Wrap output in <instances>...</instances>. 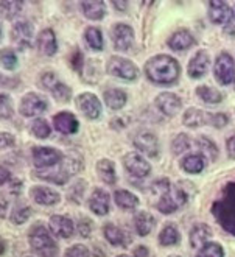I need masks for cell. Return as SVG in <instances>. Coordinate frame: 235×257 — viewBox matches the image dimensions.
<instances>
[{
    "label": "cell",
    "instance_id": "6da1fadb",
    "mask_svg": "<svg viewBox=\"0 0 235 257\" xmlns=\"http://www.w3.org/2000/svg\"><path fill=\"white\" fill-rule=\"evenodd\" d=\"M145 72L148 78L159 84H173L179 78V64L174 58L167 55H157L151 58L145 66Z\"/></svg>",
    "mask_w": 235,
    "mask_h": 257
},
{
    "label": "cell",
    "instance_id": "7a4b0ae2",
    "mask_svg": "<svg viewBox=\"0 0 235 257\" xmlns=\"http://www.w3.org/2000/svg\"><path fill=\"white\" fill-rule=\"evenodd\" d=\"M212 214L223 229L235 235V181L226 184L219 200L212 206Z\"/></svg>",
    "mask_w": 235,
    "mask_h": 257
},
{
    "label": "cell",
    "instance_id": "3957f363",
    "mask_svg": "<svg viewBox=\"0 0 235 257\" xmlns=\"http://www.w3.org/2000/svg\"><path fill=\"white\" fill-rule=\"evenodd\" d=\"M153 189L160 193V200L157 201V209L162 214L174 212V210L179 209L185 203V200H187L185 193L181 189L171 186L168 183V179H159V181H156Z\"/></svg>",
    "mask_w": 235,
    "mask_h": 257
},
{
    "label": "cell",
    "instance_id": "277c9868",
    "mask_svg": "<svg viewBox=\"0 0 235 257\" xmlns=\"http://www.w3.org/2000/svg\"><path fill=\"white\" fill-rule=\"evenodd\" d=\"M81 169H83L81 158H78L77 155H73V156H67L66 159H63L60 164H56L55 167L38 172L36 175L39 178H42V179L50 181V183L64 184L70 176L77 175Z\"/></svg>",
    "mask_w": 235,
    "mask_h": 257
},
{
    "label": "cell",
    "instance_id": "5b68a950",
    "mask_svg": "<svg viewBox=\"0 0 235 257\" xmlns=\"http://www.w3.org/2000/svg\"><path fill=\"white\" fill-rule=\"evenodd\" d=\"M30 243L32 248L41 257H56L58 255V245L52 238L50 232L46 229L44 224H35L30 232Z\"/></svg>",
    "mask_w": 235,
    "mask_h": 257
},
{
    "label": "cell",
    "instance_id": "8992f818",
    "mask_svg": "<svg viewBox=\"0 0 235 257\" xmlns=\"http://www.w3.org/2000/svg\"><path fill=\"white\" fill-rule=\"evenodd\" d=\"M227 115L226 114H213L207 111H199V109H188L184 114V123L190 128H198L202 125H212L216 128H223L227 123Z\"/></svg>",
    "mask_w": 235,
    "mask_h": 257
},
{
    "label": "cell",
    "instance_id": "52a82bcc",
    "mask_svg": "<svg viewBox=\"0 0 235 257\" xmlns=\"http://www.w3.org/2000/svg\"><path fill=\"white\" fill-rule=\"evenodd\" d=\"M108 72L114 77H119V78H123V80H129L133 81L139 77V70L137 67L128 61L125 58H119V56H114L109 59L108 63Z\"/></svg>",
    "mask_w": 235,
    "mask_h": 257
},
{
    "label": "cell",
    "instance_id": "ba28073f",
    "mask_svg": "<svg viewBox=\"0 0 235 257\" xmlns=\"http://www.w3.org/2000/svg\"><path fill=\"white\" fill-rule=\"evenodd\" d=\"M215 78L221 84L235 81V61L229 53H221L215 63Z\"/></svg>",
    "mask_w": 235,
    "mask_h": 257
},
{
    "label": "cell",
    "instance_id": "9c48e42d",
    "mask_svg": "<svg viewBox=\"0 0 235 257\" xmlns=\"http://www.w3.org/2000/svg\"><path fill=\"white\" fill-rule=\"evenodd\" d=\"M47 100L35 94V92H30L24 95V98L21 100V106H19V111L22 115L25 117H38L41 115L42 112L47 111Z\"/></svg>",
    "mask_w": 235,
    "mask_h": 257
},
{
    "label": "cell",
    "instance_id": "30bf717a",
    "mask_svg": "<svg viewBox=\"0 0 235 257\" xmlns=\"http://www.w3.org/2000/svg\"><path fill=\"white\" fill-rule=\"evenodd\" d=\"M63 161L61 151H58L55 148L49 147H38L33 150V162L36 167L39 169H49L55 167L56 164H60Z\"/></svg>",
    "mask_w": 235,
    "mask_h": 257
},
{
    "label": "cell",
    "instance_id": "8fae6325",
    "mask_svg": "<svg viewBox=\"0 0 235 257\" xmlns=\"http://www.w3.org/2000/svg\"><path fill=\"white\" fill-rule=\"evenodd\" d=\"M32 38H33V25L28 21H18L11 28V39L19 49L32 47Z\"/></svg>",
    "mask_w": 235,
    "mask_h": 257
},
{
    "label": "cell",
    "instance_id": "7c38bea8",
    "mask_svg": "<svg viewBox=\"0 0 235 257\" xmlns=\"http://www.w3.org/2000/svg\"><path fill=\"white\" fill-rule=\"evenodd\" d=\"M112 42L117 50H128L134 42V32L129 25L119 24L112 28Z\"/></svg>",
    "mask_w": 235,
    "mask_h": 257
},
{
    "label": "cell",
    "instance_id": "4fadbf2b",
    "mask_svg": "<svg viewBox=\"0 0 235 257\" xmlns=\"http://www.w3.org/2000/svg\"><path fill=\"white\" fill-rule=\"evenodd\" d=\"M77 106L78 109L87 117V118H98L101 114V103L100 100L91 94V92H84L77 98Z\"/></svg>",
    "mask_w": 235,
    "mask_h": 257
},
{
    "label": "cell",
    "instance_id": "5bb4252c",
    "mask_svg": "<svg viewBox=\"0 0 235 257\" xmlns=\"http://www.w3.org/2000/svg\"><path fill=\"white\" fill-rule=\"evenodd\" d=\"M123 162H125L126 170L131 175H133V176H136V178H143V176H146V175L151 172L150 164L146 162L140 155H137V153H129V155H126L125 159H123Z\"/></svg>",
    "mask_w": 235,
    "mask_h": 257
},
{
    "label": "cell",
    "instance_id": "9a60e30c",
    "mask_svg": "<svg viewBox=\"0 0 235 257\" xmlns=\"http://www.w3.org/2000/svg\"><path fill=\"white\" fill-rule=\"evenodd\" d=\"M134 145L142 151L143 155L156 158L159 155V144L157 138L151 133H139L134 139Z\"/></svg>",
    "mask_w": 235,
    "mask_h": 257
},
{
    "label": "cell",
    "instance_id": "2e32d148",
    "mask_svg": "<svg viewBox=\"0 0 235 257\" xmlns=\"http://www.w3.org/2000/svg\"><path fill=\"white\" fill-rule=\"evenodd\" d=\"M53 126L63 134H75L80 128V123L72 112H60L53 117Z\"/></svg>",
    "mask_w": 235,
    "mask_h": 257
},
{
    "label": "cell",
    "instance_id": "e0dca14e",
    "mask_svg": "<svg viewBox=\"0 0 235 257\" xmlns=\"http://www.w3.org/2000/svg\"><path fill=\"white\" fill-rule=\"evenodd\" d=\"M156 106L162 111L165 115L173 117V115L178 114L179 109H181V100H179V97H176L171 92H162L156 98Z\"/></svg>",
    "mask_w": 235,
    "mask_h": 257
},
{
    "label": "cell",
    "instance_id": "ac0fdd59",
    "mask_svg": "<svg viewBox=\"0 0 235 257\" xmlns=\"http://www.w3.org/2000/svg\"><path fill=\"white\" fill-rule=\"evenodd\" d=\"M209 67V55L204 50H199L188 63V75L192 78H201L205 75Z\"/></svg>",
    "mask_w": 235,
    "mask_h": 257
},
{
    "label": "cell",
    "instance_id": "d6986e66",
    "mask_svg": "<svg viewBox=\"0 0 235 257\" xmlns=\"http://www.w3.org/2000/svg\"><path fill=\"white\" fill-rule=\"evenodd\" d=\"M89 207L94 214L97 215H106L109 212V195L103 189H95L91 200H89Z\"/></svg>",
    "mask_w": 235,
    "mask_h": 257
},
{
    "label": "cell",
    "instance_id": "ffe728a7",
    "mask_svg": "<svg viewBox=\"0 0 235 257\" xmlns=\"http://www.w3.org/2000/svg\"><path fill=\"white\" fill-rule=\"evenodd\" d=\"M50 229L55 235L61 238H69L73 234V223L70 218L63 215H53L50 218Z\"/></svg>",
    "mask_w": 235,
    "mask_h": 257
},
{
    "label": "cell",
    "instance_id": "44dd1931",
    "mask_svg": "<svg viewBox=\"0 0 235 257\" xmlns=\"http://www.w3.org/2000/svg\"><path fill=\"white\" fill-rule=\"evenodd\" d=\"M38 47L41 50V53H44L46 56H53L58 50V44H56V36L55 32L50 28L44 30V32L39 33L38 36Z\"/></svg>",
    "mask_w": 235,
    "mask_h": 257
},
{
    "label": "cell",
    "instance_id": "7402d4cb",
    "mask_svg": "<svg viewBox=\"0 0 235 257\" xmlns=\"http://www.w3.org/2000/svg\"><path fill=\"white\" fill-rule=\"evenodd\" d=\"M32 195L36 203L44 204V206H52L60 201V193L55 192L50 187H44V186H36L32 189Z\"/></svg>",
    "mask_w": 235,
    "mask_h": 257
},
{
    "label": "cell",
    "instance_id": "603a6c76",
    "mask_svg": "<svg viewBox=\"0 0 235 257\" xmlns=\"http://www.w3.org/2000/svg\"><path fill=\"white\" fill-rule=\"evenodd\" d=\"M232 16V11L226 2H210L209 18L213 24H226Z\"/></svg>",
    "mask_w": 235,
    "mask_h": 257
},
{
    "label": "cell",
    "instance_id": "cb8c5ba5",
    "mask_svg": "<svg viewBox=\"0 0 235 257\" xmlns=\"http://www.w3.org/2000/svg\"><path fill=\"white\" fill-rule=\"evenodd\" d=\"M193 44H195V39H193L192 35L187 32V30H179V32H176L168 39L170 49L174 50V52H182V50L188 49L190 45H193Z\"/></svg>",
    "mask_w": 235,
    "mask_h": 257
},
{
    "label": "cell",
    "instance_id": "d4e9b609",
    "mask_svg": "<svg viewBox=\"0 0 235 257\" xmlns=\"http://www.w3.org/2000/svg\"><path fill=\"white\" fill-rule=\"evenodd\" d=\"M212 235V231L207 224H196L195 228L190 231V246L192 248H198V246H204L207 238Z\"/></svg>",
    "mask_w": 235,
    "mask_h": 257
},
{
    "label": "cell",
    "instance_id": "484cf974",
    "mask_svg": "<svg viewBox=\"0 0 235 257\" xmlns=\"http://www.w3.org/2000/svg\"><path fill=\"white\" fill-rule=\"evenodd\" d=\"M103 231H105L106 240L109 241V243L115 245V246H126L128 240L131 241V238H128L125 235V232L120 228H117L115 224H106L105 228H103Z\"/></svg>",
    "mask_w": 235,
    "mask_h": 257
},
{
    "label": "cell",
    "instance_id": "4316f807",
    "mask_svg": "<svg viewBox=\"0 0 235 257\" xmlns=\"http://www.w3.org/2000/svg\"><path fill=\"white\" fill-rule=\"evenodd\" d=\"M97 173L108 184H114L115 179H117L115 165L109 159H101V161H98V164H97Z\"/></svg>",
    "mask_w": 235,
    "mask_h": 257
},
{
    "label": "cell",
    "instance_id": "83f0119b",
    "mask_svg": "<svg viewBox=\"0 0 235 257\" xmlns=\"http://www.w3.org/2000/svg\"><path fill=\"white\" fill-rule=\"evenodd\" d=\"M128 97L122 89H108L105 92V101L111 109H120L125 106Z\"/></svg>",
    "mask_w": 235,
    "mask_h": 257
},
{
    "label": "cell",
    "instance_id": "f1b7e54d",
    "mask_svg": "<svg viewBox=\"0 0 235 257\" xmlns=\"http://www.w3.org/2000/svg\"><path fill=\"white\" fill-rule=\"evenodd\" d=\"M181 167L187 172V173H199L202 172V169L205 167V159L202 155H190V156H185L182 161H181Z\"/></svg>",
    "mask_w": 235,
    "mask_h": 257
},
{
    "label": "cell",
    "instance_id": "f546056e",
    "mask_svg": "<svg viewBox=\"0 0 235 257\" xmlns=\"http://www.w3.org/2000/svg\"><path fill=\"white\" fill-rule=\"evenodd\" d=\"M134 224L136 229L140 235H148L151 232V229L154 228V217L148 212H139L134 218Z\"/></svg>",
    "mask_w": 235,
    "mask_h": 257
},
{
    "label": "cell",
    "instance_id": "4dcf8cb0",
    "mask_svg": "<svg viewBox=\"0 0 235 257\" xmlns=\"http://www.w3.org/2000/svg\"><path fill=\"white\" fill-rule=\"evenodd\" d=\"M114 200L122 209H136L139 206V198L128 190H117L114 193Z\"/></svg>",
    "mask_w": 235,
    "mask_h": 257
},
{
    "label": "cell",
    "instance_id": "1f68e13d",
    "mask_svg": "<svg viewBox=\"0 0 235 257\" xmlns=\"http://www.w3.org/2000/svg\"><path fill=\"white\" fill-rule=\"evenodd\" d=\"M81 7L87 19L100 21L105 16V4L103 2H81Z\"/></svg>",
    "mask_w": 235,
    "mask_h": 257
},
{
    "label": "cell",
    "instance_id": "d6a6232c",
    "mask_svg": "<svg viewBox=\"0 0 235 257\" xmlns=\"http://www.w3.org/2000/svg\"><path fill=\"white\" fill-rule=\"evenodd\" d=\"M179 238H181V235L173 224H167L159 234V241H160V245H164V246L176 245L179 241Z\"/></svg>",
    "mask_w": 235,
    "mask_h": 257
},
{
    "label": "cell",
    "instance_id": "836d02e7",
    "mask_svg": "<svg viewBox=\"0 0 235 257\" xmlns=\"http://www.w3.org/2000/svg\"><path fill=\"white\" fill-rule=\"evenodd\" d=\"M84 38H86V42L89 44V47L92 50H101L103 49V35H101V32L98 28L89 27L86 30Z\"/></svg>",
    "mask_w": 235,
    "mask_h": 257
},
{
    "label": "cell",
    "instance_id": "e575fe53",
    "mask_svg": "<svg viewBox=\"0 0 235 257\" xmlns=\"http://www.w3.org/2000/svg\"><path fill=\"white\" fill-rule=\"evenodd\" d=\"M22 2H13V0H7V2H0V13L7 19H14L18 14L22 11Z\"/></svg>",
    "mask_w": 235,
    "mask_h": 257
},
{
    "label": "cell",
    "instance_id": "d590c367",
    "mask_svg": "<svg viewBox=\"0 0 235 257\" xmlns=\"http://www.w3.org/2000/svg\"><path fill=\"white\" fill-rule=\"evenodd\" d=\"M196 94L205 103H218V101H221V98H223V95L219 94L216 89H212L209 86H199L196 89Z\"/></svg>",
    "mask_w": 235,
    "mask_h": 257
},
{
    "label": "cell",
    "instance_id": "8d00e7d4",
    "mask_svg": "<svg viewBox=\"0 0 235 257\" xmlns=\"http://www.w3.org/2000/svg\"><path fill=\"white\" fill-rule=\"evenodd\" d=\"M0 66L7 70H14L18 67V56L11 49L0 50Z\"/></svg>",
    "mask_w": 235,
    "mask_h": 257
},
{
    "label": "cell",
    "instance_id": "74e56055",
    "mask_svg": "<svg viewBox=\"0 0 235 257\" xmlns=\"http://www.w3.org/2000/svg\"><path fill=\"white\" fill-rule=\"evenodd\" d=\"M224 252H223V248L219 246L218 243H215V241H209V243H205L196 257H223Z\"/></svg>",
    "mask_w": 235,
    "mask_h": 257
},
{
    "label": "cell",
    "instance_id": "f35d334b",
    "mask_svg": "<svg viewBox=\"0 0 235 257\" xmlns=\"http://www.w3.org/2000/svg\"><path fill=\"white\" fill-rule=\"evenodd\" d=\"M32 131H33V134L36 136L38 139H47L50 136V133H52L49 123L44 118H36L35 120L33 125H32Z\"/></svg>",
    "mask_w": 235,
    "mask_h": 257
},
{
    "label": "cell",
    "instance_id": "ab89813d",
    "mask_svg": "<svg viewBox=\"0 0 235 257\" xmlns=\"http://www.w3.org/2000/svg\"><path fill=\"white\" fill-rule=\"evenodd\" d=\"M32 214V209L25 206V204H19L16 209L13 210V214H11V221L14 224H22L28 220V217H30Z\"/></svg>",
    "mask_w": 235,
    "mask_h": 257
},
{
    "label": "cell",
    "instance_id": "60d3db41",
    "mask_svg": "<svg viewBox=\"0 0 235 257\" xmlns=\"http://www.w3.org/2000/svg\"><path fill=\"white\" fill-rule=\"evenodd\" d=\"M50 90H52L53 97H55L56 100H60V101H69L70 94H72L70 87H67V86H66L64 83H61V81H58Z\"/></svg>",
    "mask_w": 235,
    "mask_h": 257
},
{
    "label": "cell",
    "instance_id": "b9f144b4",
    "mask_svg": "<svg viewBox=\"0 0 235 257\" xmlns=\"http://www.w3.org/2000/svg\"><path fill=\"white\" fill-rule=\"evenodd\" d=\"M188 148H190V139L185 134H179L178 138H174V141L171 144V150L174 155H182Z\"/></svg>",
    "mask_w": 235,
    "mask_h": 257
},
{
    "label": "cell",
    "instance_id": "7bdbcfd3",
    "mask_svg": "<svg viewBox=\"0 0 235 257\" xmlns=\"http://www.w3.org/2000/svg\"><path fill=\"white\" fill-rule=\"evenodd\" d=\"M13 115V103L7 94H0V118H10Z\"/></svg>",
    "mask_w": 235,
    "mask_h": 257
},
{
    "label": "cell",
    "instance_id": "ee69618b",
    "mask_svg": "<svg viewBox=\"0 0 235 257\" xmlns=\"http://www.w3.org/2000/svg\"><path fill=\"white\" fill-rule=\"evenodd\" d=\"M198 147L204 151V155H207L210 159H215L218 156V148L215 147V144H212L209 139H205V138H199L198 139Z\"/></svg>",
    "mask_w": 235,
    "mask_h": 257
},
{
    "label": "cell",
    "instance_id": "f6af8a7d",
    "mask_svg": "<svg viewBox=\"0 0 235 257\" xmlns=\"http://www.w3.org/2000/svg\"><path fill=\"white\" fill-rule=\"evenodd\" d=\"M64 257H91V252L83 245H73L66 251Z\"/></svg>",
    "mask_w": 235,
    "mask_h": 257
},
{
    "label": "cell",
    "instance_id": "bcb514c9",
    "mask_svg": "<svg viewBox=\"0 0 235 257\" xmlns=\"http://www.w3.org/2000/svg\"><path fill=\"white\" fill-rule=\"evenodd\" d=\"M14 136L10 133H0V148H8L14 145Z\"/></svg>",
    "mask_w": 235,
    "mask_h": 257
},
{
    "label": "cell",
    "instance_id": "7dc6e473",
    "mask_svg": "<svg viewBox=\"0 0 235 257\" xmlns=\"http://www.w3.org/2000/svg\"><path fill=\"white\" fill-rule=\"evenodd\" d=\"M70 63L75 70H81V64H83V53L81 52H75L70 58Z\"/></svg>",
    "mask_w": 235,
    "mask_h": 257
},
{
    "label": "cell",
    "instance_id": "c3c4849f",
    "mask_svg": "<svg viewBox=\"0 0 235 257\" xmlns=\"http://www.w3.org/2000/svg\"><path fill=\"white\" fill-rule=\"evenodd\" d=\"M91 228H92V224L89 223V220H86V218H83V220L78 223V229H80V232H81L83 237H87V235H89Z\"/></svg>",
    "mask_w": 235,
    "mask_h": 257
},
{
    "label": "cell",
    "instance_id": "681fc988",
    "mask_svg": "<svg viewBox=\"0 0 235 257\" xmlns=\"http://www.w3.org/2000/svg\"><path fill=\"white\" fill-rule=\"evenodd\" d=\"M227 153H229L230 158L235 159V134L227 141Z\"/></svg>",
    "mask_w": 235,
    "mask_h": 257
},
{
    "label": "cell",
    "instance_id": "f907efd6",
    "mask_svg": "<svg viewBox=\"0 0 235 257\" xmlns=\"http://www.w3.org/2000/svg\"><path fill=\"white\" fill-rule=\"evenodd\" d=\"M134 255L136 257H148V249H146L145 246H139L134 249Z\"/></svg>",
    "mask_w": 235,
    "mask_h": 257
},
{
    "label": "cell",
    "instance_id": "816d5d0a",
    "mask_svg": "<svg viewBox=\"0 0 235 257\" xmlns=\"http://www.w3.org/2000/svg\"><path fill=\"white\" fill-rule=\"evenodd\" d=\"M8 178H10V172L4 167H0V184H4Z\"/></svg>",
    "mask_w": 235,
    "mask_h": 257
},
{
    "label": "cell",
    "instance_id": "f5cc1de1",
    "mask_svg": "<svg viewBox=\"0 0 235 257\" xmlns=\"http://www.w3.org/2000/svg\"><path fill=\"white\" fill-rule=\"evenodd\" d=\"M5 248H7V245H5V240H4V238H0V255L4 254Z\"/></svg>",
    "mask_w": 235,
    "mask_h": 257
},
{
    "label": "cell",
    "instance_id": "db71d44e",
    "mask_svg": "<svg viewBox=\"0 0 235 257\" xmlns=\"http://www.w3.org/2000/svg\"><path fill=\"white\" fill-rule=\"evenodd\" d=\"M7 81H13V80H10V78H4L2 75H0V86H5V84H8Z\"/></svg>",
    "mask_w": 235,
    "mask_h": 257
},
{
    "label": "cell",
    "instance_id": "11a10c76",
    "mask_svg": "<svg viewBox=\"0 0 235 257\" xmlns=\"http://www.w3.org/2000/svg\"><path fill=\"white\" fill-rule=\"evenodd\" d=\"M117 257H129V255H125V254H122V255H117Z\"/></svg>",
    "mask_w": 235,
    "mask_h": 257
},
{
    "label": "cell",
    "instance_id": "9f6ffc18",
    "mask_svg": "<svg viewBox=\"0 0 235 257\" xmlns=\"http://www.w3.org/2000/svg\"><path fill=\"white\" fill-rule=\"evenodd\" d=\"M0 38H2V32H0Z\"/></svg>",
    "mask_w": 235,
    "mask_h": 257
},
{
    "label": "cell",
    "instance_id": "6f0895ef",
    "mask_svg": "<svg viewBox=\"0 0 235 257\" xmlns=\"http://www.w3.org/2000/svg\"><path fill=\"white\" fill-rule=\"evenodd\" d=\"M171 257H178V255H171Z\"/></svg>",
    "mask_w": 235,
    "mask_h": 257
},
{
    "label": "cell",
    "instance_id": "680465c9",
    "mask_svg": "<svg viewBox=\"0 0 235 257\" xmlns=\"http://www.w3.org/2000/svg\"><path fill=\"white\" fill-rule=\"evenodd\" d=\"M28 257H30V255H28Z\"/></svg>",
    "mask_w": 235,
    "mask_h": 257
}]
</instances>
